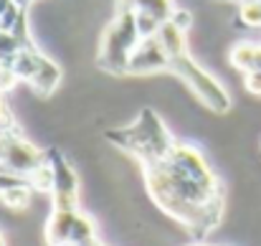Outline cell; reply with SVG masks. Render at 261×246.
Instances as JSON below:
<instances>
[{"label": "cell", "instance_id": "cell-1", "mask_svg": "<svg viewBox=\"0 0 261 246\" xmlns=\"http://www.w3.org/2000/svg\"><path fill=\"white\" fill-rule=\"evenodd\" d=\"M142 173L155 206L188 229L195 241H203L221 226L226 188L195 145L175 140L170 153L158 163L145 165Z\"/></svg>", "mask_w": 261, "mask_h": 246}, {"label": "cell", "instance_id": "cell-2", "mask_svg": "<svg viewBox=\"0 0 261 246\" xmlns=\"http://www.w3.org/2000/svg\"><path fill=\"white\" fill-rule=\"evenodd\" d=\"M107 140L114 142L119 150L129 153L142 167L163 160L175 145L173 135L168 132L165 122L160 119V114L155 109H142L132 125L109 130Z\"/></svg>", "mask_w": 261, "mask_h": 246}, {"label": "cell", "instance_id": "cell-3", "mask_svg": "<svg viewBox=\"0 0 261 246\" xmlns=\"http://www.w3.org/2000/svg\"><path fill=\"white\" fill-rule=\"evenodd\" d=\"M142 33H140V23L132 8H119V13L114 15V20L107 26L104 36H101V46H99V66L107 69L109 74H127L129 69V59L135 54V48L140 46Z\"/></svg>", "mask_w": 261, "mask_h": 246}, {"label": "cell", "instance_id": "cell-4", "mask_svg": "<svg viewBox=\"0 0 261 246\" xmlns=\"http://www.w3.org/2000/svg\"><path fill=\"white\" fill-rule=\"evenodd\" d=\"M168 69H170L173 74H177L182 82L193 89V94H195L208 109H213L216 114H226V112L231 109V96H228V91L221 86V82H218L213 74H208L188 51L180 54V56H175V59H170Z\"/></svg>", "mask_w": 261, "mask_h": 246}, {"label": "cell", "instance_id": "cell-5", "mask_svg": "<svg viewBox=\"0 0 261 246\" xmlns=\"http://www.w3.org/2000/svg\"><path fill=\"white\" fill-rule=\"evenodd\" d=\"M43 234H46L48 246H104L99 241L94 218L84 213L82 208H71V211L51 208Z\"/></svg>", "mask_w": 261, "mask_h": 246}, {"label": "cell", "instance_id": "cell-6", "mask_svg": "<svg viewBox=\"0 0 261 246\" xmlns=\"http://www.w3.org/2000/svg\"><path fill=\"white\" fill-rule=\"evenodd\" d=\"M8 69L15 74L18 82L31 84V89L38 91L41 96L54 94V89L61 82V69L46 54H41L38 46H31V48L18 51V56L10 61Z\"/></svg>", "mask_w": 261, "mask_h": 246}, {"label": "cell", "instance_id": "cell-7", "mask_svg": "<svg viewBox=\"0 0 261 246\" xmlns=\"http://www.w3.org/2000/svg\"><path fill=\"white\" fill-rule=\"evenodd\" d=\"M46 158H48V165L54 170L51 208H61V211L79 208V175H76L74 165L69 163V158L59 147H48Z\"/></svg>", "mask_w": 261, "mask_h": 246}, {"label": "cell", "instance_id": "cell-8", "mask_svg": "<svg viewBox=\"0 0 261 246\" xmlns=\"http://www.w3.org/2000/svg\"><path fill=\"white\" fill-rule=\"evenodd\" d=\"M127 8L135 10L142 38H152V36H158L160 26L168 23V20L175 15V10H177L173 0H132Z\"/></svg>", "mask_w": 261, "mask_h": 246}, {"label": "cell", "instance_id": "cell-9", "mask_svg": "<svg viewBox=\"0 0 261 246\" xmlns=\"http://www.w3.org/2000/svg\"><path fill=\"white\" fill-rule=\"evenodd\" d=\"M168 64H170V56L165 54L160 41L152 36V38L140 41V46L135 48V54L129 59L127 74H155L160 69H168Z\"/></svg>", "mask_w": 261, "mask_h": 246}, {"label": "cell", "instance_id": "cell-10", "mask_svg": "<svg viewBox=\"0 0 261 246\" xmlns=\"http://www.w3.org/2000/svg\"><path fill=\"white\" fill-rule=\"evenodd\" d=\"M155 38L160 41V46L165 48V54H168L170 59H175V56H180V54L188 51V48H185V28H180L173 18L160 26V31H158Z\"/></svg>", "mask_w": 261, "mask_h": 246}, {"label": "cell", "instance_id": "cell-11", "mask_svg": "<svg viewBox=\"0 0 261 246\" xmlns=\"http://www.w3.org/2000/svg\"><path fill=\"white\" fill-rule=\"evenodd\" d=\"M239 18L249 28H261V0H244V3H239Z\"/></svg>", "mask_w": 261, "mask_h": 246}, {"label": "cell", "instance_id": "cell-12", "mask_svg": "<svg viewBox=\"0 0 261 246\" xmlns=\"http://www.w3.org/2000/svg\"><path fill=\"white\" fill-rule=\"evenodd\" d=\"M13 130H18V125H15L13 109H10V104H8V99H5V91L0 89V135L13 132Z\"/></svg>", "mask_w": 261, "mask_h": 246}, {"label": "cell", "instance_id": "cell-13", "mask_svg": "<svg viewBox=\"0 0 261 246\" xmlns=\"http://www.w3.org/2000/svg\"><path fill=\"white\" fill-rule=\"evenodd\" d=\"M246 89L254 91V94H261V71H249L246 74Z\"/></svg>", "mask_w": 261, "mask_h": 246}, {"label": "cell", "instance_id": "cell-14", "mask_svg": "<svg viewBox=\"0 0 261 246\" xmlns=\"http://www.w3.org/2000/svg\"><path fill=\"white\" fill-rule=\"evenodd\" d=\"M173 20L180 26V28H185V31L190 28V13H188V10H175Z\"/></svg>", "mask_w": 261, "mask_h": 246}, {"label": "cell", "instance_id": "cell-15", "mask_svg": "<svg viewBox=\"0 0 261 246\" xmlns=\"http://www.w3.org/2000/svg\"><path fill=\"white\" fill-rule=\"evenodd\" d=\"M15 3H18V5H20V8H23V10H28V5H31V3H33V0H15Z\"/></svg>", "mask_w": 261, "mask_h": 246}, {"label": "cell", "instance_id": "cell-16", "mask_svg": "<svg viewBox=\"0 0 261 246\" xmlns=\"http://www.w3.org/2000/svg\"><path fill=\"white\" fill-rule=\"evenodd\" d=\"M190 246H218V244H205V241H195V244H190Z\"/></svg>", "mask_w": 261, "mask_h": 246}, {"label": "cell", "instance_id": "cell-17", "mask_svg": "<svg viewBox=\"0 0 261 246\" xmlns=\"http://www.w3.org/2000/svg\"><path fill=\"white\" fill-rule=\"evenodd\" d=\"M129 3H132V0H119V8H127Z\"/></svg>", "mask_w": 261, "mask_h": 246}, {"label": "cell", "instance_id": "cell-18", "mask_svg": "<svg viewBox=\"0 0 261 246\" xmlns=\"http://www.w3.org/2000/svg\"><path fill=\"white\" fill-rule=\"evenodd\" d=\"M0 246H5V236H3V231H0Z\"/></svg>", "mask_w": 261, "mask_h": 246}, {"label": "cell", "instance_id": "cell-19", "mask_svg": "<svg viewBox=\"0 0 261 246\" xmlns=\"http://www.w3.org/2000/svg\"><path fill=\"white\" fill-rule=\"evenodd\" d=\"M71 246H76V244H71Z\"/></svg>", "mask_w": 261, "mask_h": 246}]
</instances>
